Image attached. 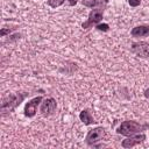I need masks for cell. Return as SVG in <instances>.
<instances>
[{"mask_svg": "<svg viewBox=\"0 0 149 149\" xmlns=\"http://www.w3.org/2000/svg\"><path fill=\"white\" fill-rule=\"evenodd\" d=\"M27 93H14V94H9L6 99L2 100V105H1V111L2 113H7V112H12L13 109H15L21 101L26 98Z\"/></svg>", "mask_w": 149, "mask_h": 149, "instance_id": "6da1fadb", "label": "cell"}, {"mask_svg": "<svg viewBox=\"0 0 149 149\" xmlns=\"http://www.w3.org/2000/svg\"><path fill=\"white\" fill-rule=\"evenodd\" d=\"M148 126H142L136 121H125L120 125V127L118 128V133L123 135V136H132L134 134H137L140 132H142L144 128H147Z\"/></svg>", "mask_w": 149, "mask_h": 149, "instance_id": "7a4b0ae2", "label": "cell"}, {"mask_svg": "<svg viewBox=\"0 0 149 149\" xmlns=\"http://www.w3.org/2000/svg\"><path fill=\"white\" fill-rule=\"evenodd\" d=\"M105 136V129L102 127H95L91 129L86 135V143L90 146H94L97 142L101 141Z\"/></svg>", "mask_w": 149, "mask_h": 149, "instance_id": "3957f363", "label": "cell"}, {"mask_svg": "<svg viewBox=\"0 0 149 149\" xmlns=\"http://www.w3.org/2000/svg\"><path fill=\"white\" fill-rule=\"evenodd\" d=\"M102 15H104L102 9H100V8L92 9V10L90 12V14H88V19H87V21L84 22V23L81 24V27H83L84 29H88L92 24H97V23H99V22L102 20Z\"/></svg>", "mask_w": 149, "mask_h": 149, "instance_id": "277c9868", "label": "cell"}, {"mask_svg": "<svg viewBox=\"0 0 149 149\" xmlns=\"http://www.w3.org/2000/svg\"><path fill=\"white\" fill-rule=\"evenodd\" d=\"M130 50L140 56V57H149V43L148 42H136L133 43L130 47Z\"/></svg>", "mask_w": 149, "mask_h": 149, "instance_id": "5b68a950", "label": "cell"}, {"mask_svg": "<svg viewBox=\"0 0 149 149\" xmlns=\"http://www.w3.org/2000/svg\"><path fill=\"white\" fill-rule=\"evenodd\" d=\"M42 97H36L31 100H29L24 106V115L28 118H33L37 112V106L42 101Z\"/></svg>", "mask_w": 149, "mask_h": 149, "instance_id": "8992f818", "label": "cell"}, {"mask_svg": "<svg viewBox=\"0 0 149 149\" xmlns=\"http://www.w3.org/2000/svg\"><path fill=\"white\" fill-rule=\"evenodd\" d=\"M56 100L52 98H47L41 104V113L43 116H49L56 111Z\"/></svg>", "mask_w": 149, "mask_h": 149, "instance_id": "52a82bcc", "label": "cell"}, {"mask_svg": "<svg viewBox=\"0 0 149 149\" xmlns=\"http://www.w3.org/2000/svg\"><path fill=\"white\" fill-rule=\"evenodd\" d=\"M144 140H146V135L144 134H136L134 136L132 135V136L127 137L126 140H123L121 144H122L123 148H132V147H134V146H136L139 143H142Z\"/></svg>", "mask_w": 149, "mask_h": 149, "instance_id": "ba28073f", "label": "cell"}, {"mask_svg": "<svg viewBox=\"0 0 149 149\" xmlns=\"http://www.w3.org/2000/svg\"><path fill=\"white\" fill-rule=\"evenodd\" d=\"M148 35H149L148 26H137L132 29V36H134V37H144Z\"/></svg>", "mask_w": 149, "mask_h": 149, "instance_id": "9c48e42d", "label": "cell"}, {"mask_svg": "<svg viewBox=\"0 0 149 149\" xmlns=\"http://www.w3.org/2000/svg\"><path fill=\"white\" fill-rule=\"evenodd\" d=\"M79 119H80V121H81L84 125H86V126H88V125H91V123L94 122V121H93V118H92V115H91V113H90L87 109H84V111L80 112Z\"/></svg>", "mask_w": 149, "mask_h": 149, "instance_id": "30bf717a", "label": "cell"}, {"mask_svg": "<svg viewBox=\"0 0 149 149\" xmlns=\"http://www.w3.org/2000/svg\"><path fill=\"white\" fill-rule=\"evenodd\" d=\"M104 2H106V0H83V5L87 7H94L98 5H102Z\"/></svg>", "mask_w": 149, "mask_h": 149, "instance_id": "8fae6325", "label": "cell"}, {"mask_svg": "<svg viewBox=\"0 0 149 149\" xmlns=\"http://www.w3.org/2000/svg\"><path fill=\"white\" fill-rule=\"evenodd\" d=\"M64 2V0H48V5L51 7H58Z\"/></svg>", "mask_w": 149, "mask_h": 149, "instance_id": "7c38bea8", "label": "cell"}, {"mask_svg": "<svg viewBox=\"0 0 149 149\" xmlns=\"http://www.w3.org/2000/svg\"><path fill=\"white\" fill-rule=\"evenodd\" d=\"M97 29H99V30H102V31H107V30H108V24H107V23L97 24Z\"/></svg>", "mask_w": 149, "mask_h": 149, "instance_id": "4fadbf2b", "label": "cell"}, {"mask_svg": "<svg viewBox=\"0 0 149 149\" xmlns=\"http://www.w3.org/2000/svg\"><path fill=\"white\" fill-rule=\"evenodd\" d=\"M128 3H129L132 7H137V6L141 3V0H128Z\"/></svg>", "mask_w": 149, "mask_h": 149, "instance_id": "5bb4252c", "label": "cell"}, {"mask_svg": "<svg viewBox=\"0 0 149 149\" xmlns=\"http://www.w3.org/2000/svg\"><path fill=\"white\" fill-rule=\"evenodd\" d=\"M10 31H12V29H2L0 34H1V36H5L7 33H10Z\"/></svg>", "mask_w": 149, "mask_h": 149, "instance_id": "9a60e30c", "label": "cell"}, {"mask_svg": "<svg viewBox=\"0 0 149 149\" xmlns=\"http://www.w3.org/2000/svg\"><path fill=\"white\" fill-rule=\"evenodd\" d=\"M77 2H78V0H69V3H70V6H74Z\"/></svg>", "mask_w": 149, "mask_h": 149, "instance_id": "2e32d148", "label": "cell"}, {"mask_svg": "<svg viewBox=\"0 0 149 149\" xmlns=\"http://www.w3.org/2000/svg\"><path fill=\"white\" fill-rule=\"evenodd\" d=\"M144 97H146V98H148V99H149V88H147V90H146V91H144Z\"/></svg>", "mask_w": 149, "mask_h": 149, "instance_id": "e0dca14e", "label": "cell"}]
</instances>
